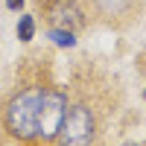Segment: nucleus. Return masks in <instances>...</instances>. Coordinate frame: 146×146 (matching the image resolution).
<instances>
[{"instance_id": "obj_5", "label": "nucleus", "mask_w": 146, "mask_h": 146, "mask_svg": "<svg viewBox=\"0 0 146 146\" xmlns=\"http://www.w3.org/2000/svg\"><path fill=\"white\" fill-rule=\"evenodd\" d=\"M32 32H35L32 18H29V15H23V18L18 21V38H21V41H32Z\"/></svg>"}, {"instance_id": "obj_4", "label": "nucleus", "mask_w": 146, "mask_h": 146, "mask_svg": "<svg viewBox=\"0 0 146 146\" xmlns=\"http://www.w3.org/2000/svg\"><path fill=\"white\" fill-rule=\"evenodd\" d=\"M53 18H56V23H62V27H73L79 18H76V9H73V3H67V0H62L56 9H53Z\"/></svg>"}, {"instance_id": "obj_3", "label": "nucleus", "mask_w": 146, "mask_h": 146, "mask_svg": "<svg viewBox=\"0 0 146 146\" xmlns=\"http://www.w3.org/2000/svg\"><path fill=\"white\" fill-rule=\"evenodd\" d=\"M67 114V100L58 91H44L38 102V137L53 140L62 129V120Z\"/></svg>"}, {"instance_id": "obj_2", "label": "nucleus", "mask_w": 146, "mask_h": 146, "mask_svg": "<svg viewBox=\"0 0 146 146\" xmlns=\"http://www.w3.org/2000/svg\"><path fill=\"white\" fill-rule=\"evenodd\" d=\"M58 140L62 146H91L94 140V117L85 105H73L62 120V129H58Z\"/></svg>"}, {"instance_id": "obj_7", "label": "nucleus", "mask_w": 146, "mask_h": 146, "mask_svg": "<svg viewBox=\"0 0 146 146\" xmlns=\"http://www.w3.org/2000/svg\"><path fill=\"white\" fill-rule=\"evenodd\" d=\"M21 3H23V0H6V6H9V9H21Z\"/></svg>"}, {"instance_id": "obj_1", "label": "nucleus", "mask_w": 146, "mask_h": 146, "mask_svg": "<svg viewBox=\"0 0 146 146\" xmlns=\"http://www.w3.org/2000/svg\"><path fill=\"white\" fill-rule=\"evenodd\" d=\"M41 88H29L18 94L15 100L6 105V129L15 137H38V102H41Z\"/></svg>"}, {"instance_id": "obj_6", "label": "nucleus", "mask_w": 146, "mask_h": 146, "mask_svg": "<svg viewBox=\"0 0 146 146\" xmlns=\"http://www.w3.org/2000/svg\"><path fill=\"white\" fill-rule=\"evenodd\" d=\"M50 38H53L58 47H73V44H76V38H73L70 29H50Z\"/></svg>"}]
</instances>
